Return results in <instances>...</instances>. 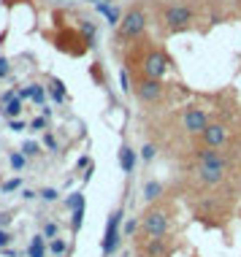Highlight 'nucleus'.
<instances>
[{
  "label": "nucleus",
  "instance_id": "1",
  "mask_svg": "<svg viewBox=\"0 0 241 257\" xmlns=\"http://www.w3.org/2000/svg\"><path fill=\"white\" fill-rule=\"evenodd\" d=\"M225 168H228V165H225V157H222L219 149L206 147L201 152V168H198V176H201L203 184H209V187L219 184L225 179Z\"/></svg>",
  "mask_w": 241,
  "mask_h": 257
},
{
  "label": "nucleus",
  "instance_id": "2",
  "mask_svg": "<svg viewBox=\"0 0 241 257\" xmlns=\"http://www.w3.org/2000/svg\"><path fill=\"white\" fill-rule=\"evenodd\" d=\"M147 22H149L147 11L141 6H133V9H128L122 14V22L116 25V36H119V41H136L147 30Z\"/></svg>",
  "mask_w": 241,
  "mask_h": 257
},
{
  "label": "nucleus",
  "instance_id": "3",
  "mask_svg": "<svg viewBox=\"0 0 241 257\" xmlns=\"http://www.w3.org/2000/svg\"><path fill=\"white\" fill-rule=\"evenodd\" d=\"M122 217L125 211L122 208H114L106 219V230H103V241H100V252L103 257H111L116 249H119V241H122Z\"/></svg>",
  "mask_w": 241,
  "mask_h": 257
},
{
  "label": "nucleus",
  "instance_id": "4",
  "mask_svg": "<svg viewBox=\"0 0 241 257\" xmlns=\"http://www.w3.org/2000/svg\"><path fill=\"white\" fill-rule=\"evenodd\" d=\"M195 22V11L190 6H182V3H174L163 11V25L168 30H187V27Z\"/></svg>",
  "mask_w": 241,
  "mask_h": 257
},
{
  "label": "nucleus",
  "instance_id": "5",
  "mask_svg": "<svg viewBox=\"0 0 241 257\" xmlns=\"http://www.w3.org/2000/svg\"><path fill=\"white\" fill-rule=\"evenodd\" d=\"M141 230L149 235V238H163L168 233V214L163 208H149L141 217Z\"/></svg>",
  "mask_w": 241,
  "mask_h": 257
},
{
  "label": "nucleus",
  "instance_id": "6",
  "mask_svg": "<svg viewBox=\"0 0 241 257\" xmlns=\"http://www.w3.org/2000/svg\"><path fill=\"white\" fill-rule=\"evenodd\" d=\"M133 92H136V98H139L141 103H157L163 98V84H160V79H149V76H144L139 84L133 87Z\"/></svg>",
  "mask_w": 241,
  "mask_h": 257
},
{
  "label": "nucleus",
  "instance_id": "7",
  "mask_svg": "<svg viewBox=\"0 0 241 257\" xmlns=\"http://www.w3.org/2000/svg\"><path fill=\"white\" fill-rule=\"evenodd\" d=\"M165 73H168V57H165L163 52L152 49L144 57V76H149V79H163Z\"/></svg>",
  "mask_w": 241,
  "mask_h": 257
},
{
  "label": "nucleus",
  "instance_id": "8",
  "mask_svg": "<svg viewBox=\"0 0 241 257\" xmlns=\"http://www.w3.org/2000/svg\"><path fill=\"white\" fill-rule=\"evenodd\" d=\"M182 124H184V130H187V133L201 136L203 130H206V124H209V116H206L203 108L190 106V108H184V114H182Z\"/></svg>",
  "mask_w": 241,
  "mask_h": 257
},
{
  "label": "nucleus",
  "instance_id": "9",
  "mask_svg": "<svg viewBox=\"0 0 241 257\" xmlns=\"http://www.w3.org/2000/svg\"><path fill=\"white\" fill-rule=\"evenodd\" d=\"M201 138H203V147L219 149L225 141H228V127L219 124V122H209V124H206V130L201 133Z\"/></svg>",
  "mask_w": 241,
  "mask_h": 257
},
{
  "label": "nucleus",
  "instance_id": "10",
  "mask_svg": "<svg viewBox=\"0 0 241 257\" xmlns=\"http://www.w3.org/2000/svg\"><path fill=\"white\" fill-rule=\"evenodd\" d=\"M27 257H49V246H46V235L36 233L27 244Z\"/></svg>",
  "mask_w": 241,
  "mask_h": 257
},
{
  "label": "nucleus",
  "instance_id": "11",
  "mask_svg": "<svg viewBox=\"0 0 241 257\" xmlns=\"http://www.w3.org/2000/svg\"><path fill=\"white\" fill-rule=\"evenodd\" d=\"M136 160H139V152L125 144V147L119 149V168L125 171V173H133L136 171Z\"/></svg>",
  "mask_w": 241,
  "mask_h": 257
},
{
  "label": "nucleus",
  "instance_id": "12",
  "mask_svg": "<svg viewBox=\"0 0 241 257\" xmlns=\"http://www.w3.org/2000/svg\"><path fill=\"white\" fill-rule=\"evenodd\" d=\"M22 108H25V100L17 95V98H11V100L3 106V116H6V119H17V116L22 114Z\"/></svg>",
  "mask_w": 241,
  "mask_h": 257
},
{
  "label": "nucleus",
  "instance_id": "13",
  "mask_svg": "<svg viewBox=\"0 0 241 257\" xmlns=\"http://www.w3.org/2000/svg\"><path fill=\"white\" fill-rule=\"evenodd\" d=\"M144 252H147V257H163L165 254V241L163 238H149L147 244H144Z\"/></svg>",
  "mask_w": 241,
  "mask_h": 257
},
{
  "label": "nucleus",
  "instance_id": "14",
  "mask_svg": "<svg viewBox=\"0 0 241 257\" xmlns=\"http://www.w3.org/2000/svg\"><path fill=\"white\" fill-rule=\"evenodd\" d=\"M46 246H49L52 257H65L68 254V241L60 238V235H57V238H49V244H46Z\"/></svg>",
  "mask_w": 241,
  "mask_h": 257
},
{
  "label": "nucleus",
  "instance_id": "15",
  "mask_svg": "<svg viewBox=\"0 0 241 257\" xmlns=\"http://www.w3.org/2000/svg\"><path fill=\"white\" fill-rule=\"evenodd\" d=\"M163 195V184L160 182H147L144 184V198L147 200H157Z\"/></svg>",
  "mask_w": 241,
  "mask_h": 257
},
{
  "label": "nucleus",
  "instance_id": "16",
  "mask_svg": "<svg viewBox=\"0 0 241 257\" xmlns=\"http://www.w3.org/2000/svg\"><path fill=\"white\" fill-rule=\"evenodd\" d=\"M9 163H11V171L14 173H22L25 165H27V155H22V152H14V155L9 157Z\"/></svg>",
  "mask_w": 241,
  "mask_h": 257
},
{
  "label": "nucleus",
  "instance_id": "17",
  "mask_svg": "<svg viewBox=\"0 0 241 257\" xmlns=\"http://www.w3.org/2000/svg\"><path fill=\"white\" fill-rule=\"evenodd\" d=\"M22 176H19V173H17V176H14V179H9V182H3V184H0V190H3L6 192V195H9V192H17V190H22Z\"/></svg>",
  "mask_w": 241,
  "mask_h": 257
},
{
  "label": "nucleus",
  "instance_id": "18",
  "mask_svg": "<svg viewBox=\"0 0 241 257\" xmlns=\"http://www.w3.org/2000/svg\"><path fill=\"white\" fill-rule=\"evenodd\" d=\"M30 87H33V103L44 108V103H46V87L44 84H30Z\"/></svg>",
  "mask_w": 241,
  "mask_h": 257
},
{
  "label": "nucleus",
  "instance_id": "19",
  "mask_svg": "<svg viewBox=\"0 0 241 257\" xmlns=\"http://www.w3.org/2000/svg\"><path fill=\"white\" fill-rule=\"evenodd\" d=\"M139 155H141V160H144V163H152V160L157 157V147H155V144H144Z\"/></svg>",
  "mask_w": 241,
  "mask_h": 257
},
{
  "label": "nucleus",
  "instance_id": "20",
  "mask_svg": "<svg viewBox=\"0 0 241 257\" xmlns=\"http://www.w3.org/2000/svg\"><path fill=\"white\" fill-rule=\"evenodd\" d=\"M38 195H41V200H44V203H54V200L60 198V192L54 190V187H41Z\"/></svg>",
  "mask_w": 241,
  "mask_h": 257
},
{
  "label": "nucleus",
  "instance_id": "21",
  "mask_svg": "<svg viewBox=\"0 0 241 257\" xmlns=\"http://www.w3.org/2000/svg\"><path fill=\"white\" fill-rule=\"evenodd\" d=\"M52 98H54V103H63V100H65V87H63V81H57V79L52 81Z\"/></svg>",
  "mask_w": 241,
  "mask_h": 257
},
{
  "label": "nucleus",
  "instance_id": "22",
  "mask_svg": "<svg viewBox=\"0 0 241 257\" xmlns=\"http://www.w3.org/2000/svg\"><path fill=\"white\" fill-rule=\"evenodd\" d=\"M27 127L36 130V133H46V130H49V119H46V116H36V119L27 124Z\"/></svg>",
  "mask_w": 241,
  "mask_h": 257
},
{
  "label": "nucleus",
  "instance_id": "23",
  "mask_svg": "<svg viewBox=\"0 0 241 257\" xmlns=\"http://www.w3.org/2000/svg\"><path fill=\"white\" fill-rule=\"evenodd\" d=\"M22 155H27V157L41 155V144H38V141H25V144H22Z\"/></svg>",
  "mask_w": 241,
  "mask_h": 257
},
{
  "label": "nucleus",
  "instance_id": "24",
  "mask_svg": "<svg viewBox=\"0 0 241 257\" xmlns=\"http://www.w3.org/2000/svg\"><path fill=\"white\" fill-rule=\"evenodd\" d=\"M81 222H84V206H81V208H73V214H71V227H73V233L81 227Z\"/></svg>",
  "mask_w": 241,
  "mask_h": 257
},
{
  "label": "nucleus",
  "instance_id": "25",
  "mask_svg": "<svg viewBox=\"0 0 241 257\" xmlns=\"http://www.w3.org/2000/svg\"><path fill=\"white\" fill-rule=\"evenodd\" d=\"M81 206H84V195L81 192H73L71 198H65V208H71V211L73 208H81Z\"/></svg>",
  "mask_w": 241,
  "mask_h": 257
},
{
  "label": "nucleus",
  "instance_id": "26",
  "mask_svg": "<svg viewBox=\"0 0 241 257\" xmlns=\"http://www.w3.org/2000/svg\"><path fill=\"white\" fill-rule=\"evenodd\" d=\"M41 233H44L46 235V241H49V238H57V225H54V222H46V225L44 227H41Z\"/></svg>",
  "mask_w": 241,
  "mask_h": 257
},
{
  "label": "nucleus",
  "instance_id": "27",
  "mask_svg": "<svg viewBox=\"0 0 241 257\" xmlns=\"http://www.w3.org/2000/svg\"><path fill=\"white\" fill-rule=\"evenodd\" d=\"M139 225H141L139 219H128V222H122V235H133Z\"/></svg>",
  "mask_w": 241,
  "mask_h": 257
},
{
  "label": "nucleus",
  "instance_id": "28",
  "mask_svg": "<svg viewBox=\"0 0 241 257\" xmlns=\"http://www.w3.org/2000/svg\"><path fill=\"white\" fill-rule=\"evenodd\" d=\"M27 124H30V122H25V119H9V130L22 133V130H27Z\"/></svg>",
  "mask_w": 241,
  "mask_h": 257
},
{
  "label": "nucleus",
  "instance_id": "29",
  "mask_svg": "<svg viewBox=\"0 0 241 257\" xmlns=\"http://www.w3.org/2000/svg\"><path fill=\"white\" fill-rule=\"evenodd\" d=\"M44 144H46V149H49V152H57V138H54L49 130L44 133Z\"/></svg>",
  "mask_w": 241,
  "mask_h": 257
},
{
  "label": "nucleus",
  "instance_id": "30",
  "mask_svg": "<svg viewBox=\"0 0 241 257\" xmlns=\"http://www.w3.org/2000/svg\"><path fill=\"white\" fill-rule=\"evenodd\" d=\"M119 84H122V92H128V89H133V87H130V76H128V71H125V68L119 71Z\"/></svg>",
  "mask_w": 241,
  "mask_h": 257
},
{
  "label": "nucleus",
  "instance_id": "31",
  "mask_svg": "<svg viewBox=\"0 0 241 257\" xmlns=\"http://www.w3.org/2000/svg\"><path fill=\"white\" fill-rule=\"evenodd\" d=\"M9 73H11V62H9V57H0V79H6Z\"/></svg>",
  "mask_w": 241,
  "mask_h": 257
},
{
  "label": "nucleus",
  "instance_id": "32",
  "mask_svg": "<svg viewBox=\"0 0 241 257\" xmlns=\"http://www.w3.org/2000/svg\"><path fill=\"white\" fill-rule=\"evenodd\" d=\"M11 244V233L9 230H3V227H0V249H6Z\"/></svg>",
  "mask_w": 241,
  "mask_h": 257
},
{
  "label": "nucleus",
  "instance_id": "33",
  "mask_svg": "<svg viewBox=\"0 0 241 257\" xmlns=\"http://www.w3.org/2000/svg\"><path fill=\"white\" fill-rule=\"evenodd\" d=\"M84 33H87V44H92L95 41V27H92V22H87V19H84Z\"/></svg>",
  "mask_w": 241,
  "mask_h": 257
},
{
  "label": "nucleus",
  "instance_id": "34",
  "mask_svg": "<svg viewBox=\"0 0 241 257\" xmlns=\"http://www.w3.org/2000/svg\"><path fill=\"white\" fill-rule=\"evenodd\" d=\"M19 98H22V100H33V87L30 84H27V87H22V89H19Z\"/></svg>",
  "mask_w": 241,
  "mask_h": 257
},
{
  "label": "nucleus",
  "instance_id": "35",
  "mask_svg": "<svg viewBox=\"0 0 241 257\" xmlns=\"http://www.w3.org/2000/svg\"><path fill=\"white\" fill-rule=\"evenodd\" d=\"M36 195H38V192H33V190H22V200H33Z\"/></svg>",
  "mask_w": 241,
  "mask_h": 257
},
{
  "label": "nucleus",
  "instance_id": "36",
  "mask_svg": "<svg viewBox=\"0 0 241 257\" xmlns=\"http://www.w3.org/2000/svg\"><path fill=\"white\" fill-rule=\"evenodd\" d=\"M3 225H9V214H0V227Z\"/></svg>",
  "mask_w": 241,
  "mask_h": 257
},
{
  "label": "nucleus",
  "instance_id": "37",
  "mask_svg": "<svg viewBox=\"0 0 241 257\" xmlns=\"http://www.w3.org/2000/svg\"><path fill=\"white\" fill-rule=\"evenodd\" d=\"M92 6H103V3H114V0H89Z\"/></svg>",
  "mask_w": 241,
  "mask_h": 257
}]
</instances>
